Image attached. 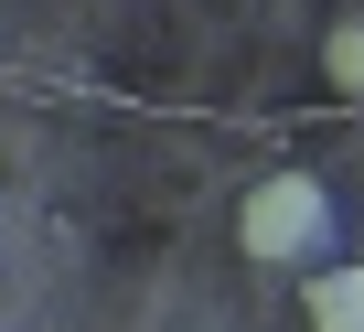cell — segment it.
Listing matches in <instances>:
<instances>
[{"label": "cell", "mask_w": 364, "mask_h": 332, "mask_svg": "<svg viewBox=\"0 0 364 332\" xmlns=\"http://www.w3.org/2000/svg\"><path fill=\"white\" fill-rule=\"evenodd\" d=\"M236 247L268 257V268H311V257H332V193H321L311 172H268V183L236 204Z\"/></svg>", "instance_id": "cell-1"}, {"label": "cell", "mask_w": 364, "mask_h": 332, "mask_svg": "<svg viewBox=\"0 0 364 332\" xmlns=\"http://www.w3.org/2000/svg\"><path fill=\"white\" fill-rule=\"evenodd\" d=\"M300 311H311V332H364V257H332V268H311Z\"/></svg>", "instance_id": "cell-2"}, {"label": "cell", "mask_w": 364, "mask_h": 332, "mask_svg": "<svg viewBox=\"0 0 364 332\" xmlns=\"http://www.w3.org/2000/svg\"><path fill=\"white\" fill-rule=\"evenodd\" d=\"M321 65H332V86H343V97H364V22H343V33L321 43Z\"/></svg>", "instance_id": "cell-3"}]
</instances>
